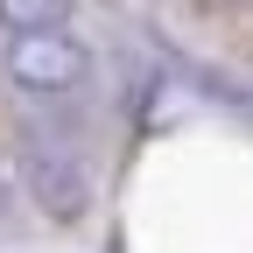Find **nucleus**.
I'll use <instances>...</instances> for the list:
<instances>
[{"label":"nucleus","mask_w":253,"mask_h":253,"mask_svg":"<svg viewBox=\"0 0 253 253\" xmlns=\"http://www.w3.org/2000/svg\"><path fill=\"white\" fill-rule=\"evenodd\" d=\"M91 71L84 42L71 36V28H21V36L7 42V78L21 91H36V99H56V91H78Z\"/></svg>","instance_id":"f257e3e1"},{"label":"nucleus","mask_w":253,"mask_h":253,"mask_svg":"<svg viewBox=\"0 0 253 253\" xmlns=\"http://www.w3.org/2000/svg\"><path fill=\"white\" fill-rule=\"evenodd\" d=\"M21 176H28V190H36V204L56 211V218H78L84 197H91V190H84V169H78L63 148H42V141L21 148Z\"/></svg>","instance_id":"f03ea898"},{"label":"nucleus","mask_w":253,"mask_h":253,"mask_svg":"<svg viewBox=\"0 0 253 253\" xmlns=\"http://www.w3.org/2000/svg\"><path fill=\"white\" fill-rule=\"evenodd\" d=\"M63 14H71V0H0V21L14 28H63Z\"/></svg>","instance_id":"7ed1b4c3"}]
</instances>
